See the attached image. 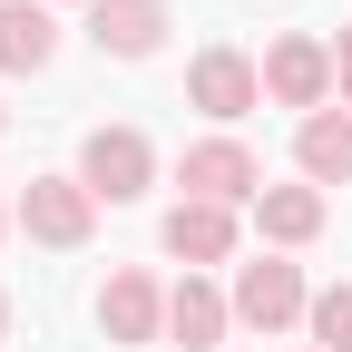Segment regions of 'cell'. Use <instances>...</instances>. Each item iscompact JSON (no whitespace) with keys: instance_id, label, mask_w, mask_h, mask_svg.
I'll return each mask as SVG.
<instances>
[{"instance_id":"6da1fadb","label":"cell","mask_w":352,"mask_h":352,"mask_svg":"<svg viewBox=\"0 0 352 352\" xmlns=\"http://www.w3.org/2000/svg\"><path fill=\"white\" fill-rule=\"evenodd\" d=\"M147 176H157V157H147L138 127H88V147H78V186L88 196L127 206V196H147Z\"/></svg>"},{"instance_id":"7a4b0ae2","label":"cell","mask_w":352,"mask_h":352,"mask_svg":"<svg viewBox=\"0 0 352 352\" xmlns=\"http://www.w3.org/2000/svg\"><path fill=\"white\" fill-rule=\"evenodd\" d=\"M20 226H30L39 245H88L98 196H88L78 176H30V186H20Z\"/></svg>"},{"instance_id":"3957f363","label":"cell","mask_w":352,"mask_h":352,"mask_svg":"<svg viewBox=\"0 0 352 352\" xmlns=\"http://www.w3.org/2000/svg\"><path fill=\"white\" fill-rule=\"evenodd\" d=\"M186 196L196 206H245V196H264V166L235 138H206V147H186Z\"/></svg>"},{"instance_id":"277c9868","label":"cell","mask_w":352,"mask_h":352,"mask_svg":"<svg viewBox=\"0 0 352 352\" xmlns=\"http://www.w3.org/2000/svg\"><path fill=\"white\" fill-rule=\"evenodd\" d=\"M264 88H274V98L284 108H303V118H314L323 108V88H333V50H323V39H274V50H264Z\"/></svg>"},{"instance_id":"5b68a950","label":"cell","mask_w":352,"mask_h":352,"mask_svg":"<svg viewBox=\"0 0 352 352\" xmlns=\"http://www.w3.org/2000/svg\"><path fill=\"white\" fill-rule=\"evenodd\" d=\"M186 98H196L206 118H245V108L264 98V69H254L245 50H206V59L186 69Z\"/></svg>"},{"instance_id":"8992f818","label":"cell","mask_w":352,"mask_h":352,"mask_svg":"<svg viewBox=\"0 0 352 352\" xmlns=\"http://www.w3.org/2000/svg\"><path fill=\"white\" fill-rule=\"evenodd\" d=\"M88 39H98L108 59H157V39H166V0H98V10H88Z\"/></svg>"},{"instance_id":"52a82bcc","label":"cell","mask_w":352,"mask_h":352,"mask_svg":"<svg viewBox=\"0 0 352 352\" xmlns=\"http://www.w3.org/2000/svg\"><path fill=\"white\" fill-rule=\"evenodd\" d=\"M235 314H245L254 333H284V323L303 314V274H294V264H274V254L245 264V274H235Z\"/></svg>"},{"instance_id":"ba28073f","label":"cell","mask_w":352,"mask_h":352,"mask_svg":"<svg viewBox=\"0 0 352 352\" xmlns=\"http://www.w3.org/2000/svg\"><path fill=\"white\" fill-rule=\"evenodd\" d=\"M294 157H303L314 186H352V108H314L294 127Z\"/></svg>"},{"instance_id":"9c48e42d","label":"cell","mask_w":352,"mask_h":352,"mask_svg":"<svg viewBox=\"0 0 352 352\" xmlns=\"http://www.w3.org/2000/svg\"><path fill=\"white\" fill-rule=\"evenodd\" d=\"M98 323H108V342H157V333H166V294H157L147 274H108Z\"/></svg>"},{"instance_id":"30bf717a","label":"cell","mask_w":352,"mask_h":352,"mask_svg":"<svg viewBox=\"0 0 352 352\" xmlns=\"http://www.w3.org/2000/svg\"><path fill=\"white\" fill-rule=\"evenodd\" d=\"M166 254H186V264H226L235 254V206H176L166 215Z\"/></svg>"},{"instance_id":"8fae6325","label":"cell","mask_w":352,"mask_h":352,"mask_svg":"<svg viewBox=\"0 0 352 352\" xmlns=\"http://www.w3.org/2000/svg\"><path fill=\"white\" fill-rule=\"evenodd\" d=\"M59 59V30H50V10L39 0H0V69H50Z\"/></svg>"},{"instance_id":"7c38bea8","label":"cell","mask_w":352,"mask_h":352,"mask_svg":"<svg viewBox=\"0 0 352 352\" xmlns=\"http://www.w3.org/2000/svg\"><path fill=\"white\" fill-rule=\"evenodd\" d=\"M226 314H235V303L215 294V284H196V274L176 284V294H166V333L186 342V352H206V342H226Z\"/></svg>"},{"instance_id":"4fadbf2b","label":"cell","mask_w":352,"mask_h":352,"mask_svg":"<svg viewBox=\"0 0 352 352\" xmlns=\"http://www.w3.org/2000/svg\"><path fill=\"white\" fill-rule=\"evenodd\" d=\"M254 215H264L274 245H303V235H323V186H264Z\"/></svg>"},{"instance_id":"5bb4252c","label":"cell","mask_w":352,"mask_h":352,"mask_svg":"<svg viewBox=\"0 0 352 352\" xmlns=\"http://www.w3.org/2000/svg\"><path fill=\"white\" fill-rule=\"evenodd\" d=\"M314 352H352V284L314 294Z\"/></svg>"},{"instance_id":"9a60e30c","label":"cell","mask_w":352,"mask_h":352,"mask_svg":"<svg viewBox=\"0 0 352 352\" xmlns=\"http://www.w3.org/2000/svg\"><path fill=\"white\" fill-rule=\"evenodd\" d=\"M333 78H342V98H352V20H342V39H333Z\"/></svg>"},{"instance_id":"2e32d148","label":"cell","mask_w":352,"mask_h":352,"mask_svg":"<svg viewBox=\"0 0 352 352\" xmlns=\"http://www.w3.org/2000/svg\"><path fill=\"white\" fill-rule=\"evenodd\" d=\"M0 342H10V294H0Z\"/></svg>"},{"instance_id":"e0dca14e","label":"cell","mask_w":352,"mask_h":352,"mask_svg":"<svg viewBox=\"0 0 352 352\" xmlns=\"http://www.w3.org/2000/svg\"><path fill=\"white\" fill-rule=\"evenodd\" d=\"M0 226H10V215H0Z\"/></svg>"},{"instance_id":"ac0fdd59","label":"cell","mask_w":352,"mask_h":352,"mask_svg":"<svg viewBox=\"0 0 352 352\" xmlns=\"http://www.w3.org/2000/svg\"><path fill=\"white\" fill-rule=\"evenodd\" d=\"M88 10H98V0H88Z\"/></svg>"},{"instance_id":"d6986e66","label":"cell","mask_w":352,"mask_h":352,"mask_svg":"<svg viewBox=\"0 0 352 352\" xmlns=\"http://www.w3.org/2000/svg\"><path fill=\"white\" fill-rule=\"evenodd\" d=\"M0 127H10V118H0Z\"/></svg>"}]
</instances>
